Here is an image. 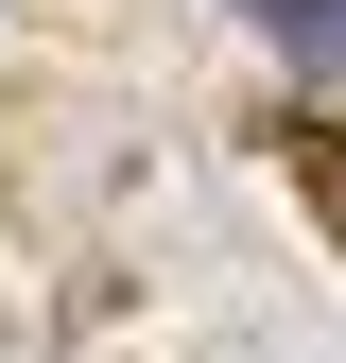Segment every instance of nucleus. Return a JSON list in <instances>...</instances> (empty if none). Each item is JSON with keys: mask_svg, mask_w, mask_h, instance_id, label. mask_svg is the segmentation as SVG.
Listing matches in <instances>:
<instances>
[{"mask_svg": "<svg viewBox=\"0 0 346 363\" xmlns=\"http://www.w3.org/2000/svg\"><path fill=\"white\" fill-rule=\"evenodd\" d=\"M260 18H277L294 52H346V0H260Z\"/></svg>", "mask_w": 346, "mask_h": 363, "instance_id": "f257e3e1", "label": "nucleus"}]
</instances>
